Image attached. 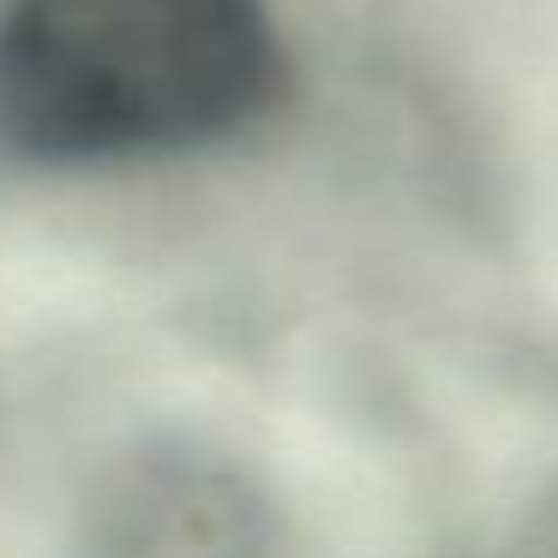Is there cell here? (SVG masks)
<instances>
[{
    "mask_svg": "<svg viewBox=\"0 0 558 558\" xmlns=\"http://www.w3.org/2000/svg\"><path fill=\"white\" fill-rule=\"evenodd\" d=\"M282 85L265 0H7L0 138L37 162H138L246 126Z\"/></svg>",
    "mask_w": 558,
    "mask_h": 558,
    "instance_id": "6da1fadb",
    "label": "cell"
},
{
    "mask_svg": "<svg viewBox=\"0 0 558 558\" xmlns=\"http://www.w3.org/2000/svg\"><path fill=\"white\" fill-rule=\"evenodd\" d=\"M97 558H265L258 505L198 462H145L102 510Z\"/></svg>",
    "mask_w": 558,
    "mask_h": 558,
    "instance_id": "7a4b0ae2",
    "label": "cell"
}]
</instances>
